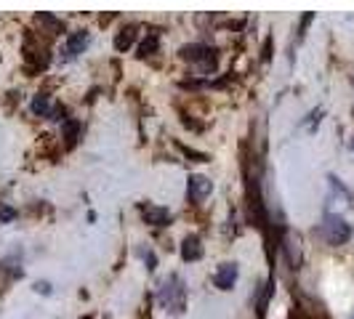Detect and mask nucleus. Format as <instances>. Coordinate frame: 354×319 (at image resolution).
<instances>
[{
  "mask_svg": "<svg viewBox=\"0 0 354 319\" xmlns=\"http://www.w3.org/2000/svg\"><path fill=\"white\" fill-rule=\"evenodd\" d=\"M158 301L165 311H171L176 317L184 314V309H187V284H184V280L178 274H171V277H165L160 282Z\"/></svg>",
  "mask_w": 354,
  "mask_h": 319,
  "instance_id": "obj_1",
  "label": "nucleus"
},
{
  "mask_svg": "<svg viewBox=\"0 0 354 319\" xmlns=\"http://www.w3.org/2000/svg\"><path fill=\"white\" fill-rule=\"evenodd\" d=\"M319 237L328 245H346L352 240V224L346 218H341L336 213H328L319 224Z\"/></svg>",
  "mask_w": 354,
  "mask_h": 319,
  "instance_id": "obj_2",
  "label": "nucleus"
},
{
  "mask_svg": "<svg viewBox=\"0 0 354 319\" xmlns=\"http://www.w3.org/2000/svg\"><path fill=\"white\" fill-rule=\"evenodd\" d=\"M181 56H184V59H189V61H197L205 72L216 67V51L208 48V46H203V43L184 46V48H181Z\"/></svg>",
  "mask_w": 354,
  "mask_h": 319,
  "instance_id": "obj_3",
  "label": "nucleus"
},
{
  "mask_svg": "<svg viewBox=\"0 0 354 319\" xmlns=\"http://www.w3.org/2000/svg\"><path fill=\"white\" fill-rule=\"evenodd\" d=\"M213 192V181L205 176H189V181H187V200L189 202H195V205H200L205 197Z\"/></svg>",
  "mask_w": 354,
  "mask_h": 319,
  "instance_id": "obj_4",
  "label": "nucleus"
},
{
  "mask_svg": "<svg viewBox=\"0 0 354 319\" xmlns=\"http://www.w3.org/2000/svg\"><path fill=\"white\" fill-rule=\"evenodd\" d=\"M139 211H142L144 221L152 224V226H165L171 221V211L168 208H160V205H152V202H142Z\"/></svg>",
  "mask_w": 354,
  "mask_h": 319,
  "instance_id": "obj_5",
  "label": "nucleus"
},
{
  "mask_svg": "<svg viewBox=\"0 0 354 319\" xmlns=\"http://www.w3.org/2000/svg\"><path fill=\"white\" fill-rule=\"evenodd\" d=\"M237 282V264L232 261V264H221L216 269V274H213V284L218 287V290H232Z\"/></svg>",
  "mask_w": 354,
  "mask_h": 319,
  "instance_id": "obj_6",
  "label": "nucleus"
},
{
  "mask_svg": "<svg viewBox=\"0 0 354 319\" xmlns=\"http://www.w3.org/2000/svg\"><path fill=\"white\" fill-rule=\"evenodd\" d=\"M88 43H91V35L86 32V30L72 32V35L67 37V43H64V59H75L77 53H83L86 48H88Z\"/></svg>",
  "mask_w": 354,
  "mask_h": 319,
  "instance_id": "obj_7",
  "label": "nucleus"
},
{
  "mask_svg": "<svg viewBox=\"0 0 354 319\" xmlns=\"http://www.w3.org/2000/svg\"><path fill=\"white\" fill-rule=\"evenodd\" d=\"M272 296H274V277H269V280L261 284L259 296H256V317H259V319L266 317V309H269V301H272Z\"/></svg>",
  "mask_w": 354,
  "mask_h": 319,
  "instance_id": "obj_8",
  "label": "nucleus"
},
{
  "mask_svg": "<svg viewBox=\"0 0 354 319\" xmlns=\"http://www.w3.org/2000/svg\"><path fill=\"white\" fill-rule=\"evenodd\" d=\"M32 112L40 115V117H48V120H59L56 115H62V109L59 106L51 104V99L46 96V93H37L35 102H32Z\"/></svg>",
  "mask_w": 354,
  "mask_h": 319,
  "instance_id": "obj_9",
  "label": "nucleus"
},
{
  "mask_svg": "<svg viewBox=\"0 0 354 319\" xmlns=\"http://www.w3.org/2000/svg\"><path fill=\"white\" fill-rule=\"evenodd\" d=\"M181 258L184 261H200L203 258V245H200V237L197 234L184 237V242H181Z\"/></svg>",
  "mask_w": 354,
  "mask_h": 319,
  "instance_id": "obj_10",
  "label": "nucleus"
},
{
  "mask_svg": "<svg viewBox=\"0 0 354 319\" xmlns=\"http://www.w3.org/2000/svg\"><path fill=\"white\" fill-rule=\"evenodd\" d=\"M136 24H128L125 30H120V35L115 37V48L118 51H125V48H131V43H133V37H136Z\"/></svg>",
  "mask_w": 354,
  "mask_h": 319,
  "instance_id": "obj_11",
  "label": "nucleus"
},
{
  "mask_svg": "<svg viewBox=\"0 0 354 319\" xmlns=\"http://www.w3.org/2000/svg\"><path fill=\"white\" fill-rule=\"evenodd\" d=\"M77 130H80L77 120H67V123H64V139H67V146H72V144L77 142Z\"/></svg>",
  "mask_w": 354,
  "mask_h": 319,
  "instance_id": "obj_12",
  "label": "nucleus"
},
{
  "mask_svg": "<svg viewBox=\"0 0 354 319\" xmlns=\"http://www.w3.org/2000/svg\"><path fill=\"white\" fill-rule=\"evenodd\" d=\"M155 51H158V35L149 32V40H144V46L139 48V56H152Z\"/></svg>",
  "mask_w": 354,
  "mask_h": 319,
  "instance_id": "obj_13",
  "label": "nucleus"
},
{
  "mask_svg": "<svg viewBox=\"0 0 354 319\" xmlns=\"http://www.w3.org/2000/svg\"><path fill=\"white\" fill-rule=\"evenodd\" d=\"M144 261L149 264V269H155V264H158V261H155V253H152V250H144Z\"/></svg>",
  "mask_w": 354,
  "mask_h": 319,
  "instance_id": "obj_14",
  "label": "nucleus"
},
{
  "mask_svg": "<svg viewBox=\"0 0 354 319\" xmlns=\"http://www.w3.org/2000/svg\"><path fill=\"white\" fill-rule=\"evenodd\" d=\"M14 218V211L11 208H0V221H11Z\"/></svg>",
  "mask_w": 354,
  "mask_h": 319,
  "instance_id": "obj_15",
  "label": "nucleus"
},
{
  "mask_svg": "<svg viewBox=\"0 0 354 319\" xmlns=\"http://www.w3.org/2000/svg\"><path fill=\"white\" fill-rule=\"evenodd\" d=\"M349 319H354V314H352V317H349Z\"/></svg>",
  "mask_w": 354,
  "mask_h": 319,
  "instance_id": "obj_16",
  "label": "nucleus"
},
{
  "mask_svg": "<svg viewBox=\"0 0 354 319\" xmlns=\"http://www.w3.org/2000/svg\"><path fill=\"white\" fill-rule=\"evenodd\" d=\"M86 319H88V317H86Z\"/></svg>",
  "mask_w": 354,
  "mask_h": 319,
  "instance_id": "obj_17",
  "label": "nucleus"
}]
</instances>
